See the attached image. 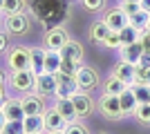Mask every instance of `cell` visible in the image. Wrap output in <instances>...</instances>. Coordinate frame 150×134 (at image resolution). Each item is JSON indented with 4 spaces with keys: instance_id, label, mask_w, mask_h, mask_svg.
<instances>
[{
    "instance_id": "cell-11",
    "label": "cell",
    "mask_w": 150,
    "mask_h": 134,
    "mask_svg": "<svg viewBox=\"0 0 150 134\" xmlns=\"http://www.w3.org/2000/svg\"><path fill=\"white\" fill-rule=\"evenodd\" d=\"M0 107L5 112L7 121H25V109H23V101L20 98H5Z\"/></svg>"
},
{
    "instance_id": "cell-26",
    "label": "cell",
    "mask_w": 150,
    "mask_h": 134,
    "mask_svg": "<svg viewBox=\"0 0 150 134\" xmlns=\"http://www.w3.org/2000/svg\"><path fill=\"white\" fill-rule=\"evenodd\" d=\"M130 89L139 103H150V85L148 83H132Z\"/></svg>"
},
{
    "instance_id": "cell-22",
    "label": "cell",
    "mask_w": 150,
    "mask_h": 134,
    "mask_svg": "<svg viewBox=\"0 0 150 134\" xmlns=\"http://www.w3.org/2000/svg\"><path fill=\"white\" fill-rule=\"evenodd\" d=\"M125 87L128 85L125 83H121L119 78H114L112 74L105 78V85H103V94H108V96H121L125 92Z\"/></svg>"
},
{
    "instance_id": "cell-25",
    "label": "cell",
    "mask_w": 150,
    "mask_h": 134,
    "mask_svg": "<svg viewBox=\"0 0 150 134\" xmlns=\"http://www.w3.org/2000/svg\"><path fill=\"white\" fill-rule=\"evenodd\" d=\"M148 22H150V13L144 11V9L128 18V25H132L134 29H139V32H146V29H148Z\"/></svg>"
},
{
    "instance_id": "cell-45",
    "label": "cell",
    "mask_w": 150,
    "mask_h": 134,
    "mask_svg": "<svg viewBox=\"0 0 150 134\" xmlns=\"http://www.w3.org/2000/svg\"><path fill=\"white\" fill-rule=\"evenodd\" d=\"M0 25H2V18H0Z\"/></svg>"
},
{
    "instance_id": "cell-27",
    "label": "cell",
    "mask_w": 150,
    "mask_h": 134,
    "mask_svg": "<svg viewBox=\"0 0 150 134\" xmlns=\"http://www.w3.org/2000/svg\"><path fill=\"white\" fill-rule=\"evenodd\" d=\"M134 119L141 125H150V103H139L134 109Z\"/></svg>"
},
{
    "instance_id": "cell-37",
    "label": "cell",
    "mask_w": 150,
    "mask_h": 134,
    "mask_svg": "<svg viewBox=\"0 0 150 134\" xmlns=\"http://www.w3.org/2000/svg\"><path fill=\"white\" fill-rule=\"evenodd\" d=\"M139 65H141V67H150V51H144V56H141Z\"/></svg>"
},
{
    "instance_id": "cell-31",
    "label": "cell",
    "mask_w": 150,
    "mask_h": 134,
    "mask_svg": "<svg viewBox=\"0 0 150 134\" xmlns=\"http://www.w3.org/2000/svg\"><path fill=\"white\" fill-rule=\"evenodd\" d=\"M103 47H105V49H117V51H119L121 49V36H119V32H110V34H108Z\"/></svg>"
},
{
    "instance_id": "cell-5",
    "label": "cell",
    "mask_w": 150,
    "mask_h": 134,
    "mask_svg": "<svg viewBox=\"0 0 150 134\" xmlns=\"http://www.w3.org/2000/svg\"><path fill=\"white\" fill-rule=\"evenodd\" d=\"M76 85H79V89L81 92H92L96 85H99V74L92 69V67H85V65H81V69L76 72V76H74Z\"/></svg>"
},
{
    "instance_id": "cell-36",
    "label": "cell",
    "mask_w": 150,
    "mask_h": 134,
    "mask_svg": "<svg viewBox=\"0 0 150 134\" xmlns=\"http://www.w3.org/2000/svg\"><path fill=\"white\" fill-rule=\"evenodd\" d=\"M7 49H9V38L5 32H0V54H5Z\"/></svg>"
},
{
    "instance_id": "cell-20",
    "label": "cell",
    "mask_w": 150,
    "mask_h": 134,
    "mask_svg": "<svg viewBox=\"0 0 150 134\" xmlns=\"http://www.w3.org/2000/svg\"><path fill=\"white\" fill-rule=\"evenodd\" d=\"M25 134H45V119L43 114L25 116Z\"/></svg>"
},
{
    "instance_id": "cell-2",
    "label": "cell",
    "mask_w": 150,
    "mask_h": 134,
    "mask_svg": "<svg viewBox=\"0 0 150 134\" xmlns=\"http://www.w3.org/2000/svg\"><path fill=\"white\" fill-rule=\"evenodd\" d=\"M9 85L20 94H29V92H34V85H36V74L31 69L11 72L9 74Z\"/></svg>"
},
{
    "instance_id": "cell-19",
    "label": "cell",
    "mask_w": 150,
    "mask_h": 134,
    "mask_svg": "<svg viewBox=\"0 0 150 134\" xmlns=\"http://www.w3.org/2000/svg\"><path fill=\"white\" fill-rule=\"evenodd\" d=\"M61 63H63L61 51L47 49V54H45V72H47V74H54V76H56L58 72H61Z\"/></svg>"
},
{
    "instance_id": "cell-40",
    "label": "cell",
    "mask_w": 150,
    "mask_h": 134,
    "mask_svg": "<svg viewBox=\"0 0 150 134\" xmlns=\"http://www.w3.org/2000/svg\"><path fill=\"white\" fill-rule=\"evenodd\" d=\"M2 101H5V85H0V105H2Z\"/></svg>"
},
{
    "instance_id": "cell-16",
    "label": "cell",
    "mask_w": 150,
    "mask_h": 134,
    "mask_svg": "<svg viewBox=\"0 0 150 134\" xmlns=\"http://www.w3.org/2000/svg\"><path fill=\"white\" fill-rule=\"evenodd\" d=\"M54 107L58 109V114H61L67 123L79 121V119H76V112H74V103H72V98H56Z\"/></svg>"
},
{
    "instance_id": "cell-21",
    "label": "cell",
    "mask_w": 150,
    "mask_h": 134,
    "mask_svg": "<svg viewBox=\"0 0 150 134\" xmlns=\"http://www.w3.org/2000/svg\"><path fill=\"white\" fill-rule=\"evenodd\" d=\"M45 54H47V49H43V47H31V72L36 76L45 72Z\"/></svg>"
},
{
    "instance_id": "cell-3",
    "label": "cell",
    "mask_w": 150,
    "mask_h": 134,
    "mask_svg": "<svg viewBox=\"0 0 150 134\" xmlns=\"http://www.w3.org/2000/svg\"><path fill=\"white\" fill-rule=\"evenodd\" d=\"M69 36L67 32H65V27H52V29H47L45 32V49H54V51H61L65 45H67Z\"/></svg>"
},
{
    "instance_id": "cell-13",
    "label": "cell",
    "mask_w": 150,
    "mask_h": 134,
    "mask_svg": "<svg viewBox=\"0 0 150 134\" xmlns=\"http://www.w3.org/2000/svg\"><path fill=\"white\" fill-rule=\"evenodd\" d=\"M43 119H45V132H63V130H65V125H67V121L58 114L56 107L45 109Z\"/></svg>"
},
{
    "instance_id": "cell-41",
    "label": "cell",
    "mask_w": 150,
    "mask_h": 134,
    "mask_svg": "<svg viewBox=\"0 0 150 134\" xmlns=\"http://www.w3.org/2000/svg\"><path fill=\"white\" fill-rule=\"evenodd\" d=\"M0 85H5V74L0 72Z\"/></svg>"
},
{
    "instance_id": "cell-30",
    "label": "cell",
    "mask_w": 150,
    "mask_h": 134,
    "mask_svg": "<svg viewBox=\"0 0 150 134\" xmlns=\"http://www.w3.org/2000/svg\"><path fill=\"white\" fill-rule=\"evenodd\" d=\"M117 7H119V9L128 16V18L141 11V2H121V0H119V5H117Z\"/></svg>"
},
{
    "instance_id": "cell-9",
    "label": "cell",
    "mask_w": 150,
    "mask_h": 134,
    "mask_svg": "<svg viewBox=\"0 0 150 134\" xmlns=\"http://www.w3.org/2000/svg\"><path fill=\"white\" fill-rule=\"evenodd\" d=\"M72 103H74V112L76 119H88L94 112V101L90 98L88 92H79V94L72 96Z\"/></svg>"
},
{
    "instance_id": "cell-43",
    "label": "cell",
    "mask_w": 150,
    "mask_h": 134,
    "mask_svg": "<svg viewBox=\"0 0 150 134\" xmlns=\"http://www.w3.org/2000/svg\"><path fill=\"white\" fill-rule=\"evenodd\" d=\"M2 7H5V0H0V13H2Z\"/></svg>"
},
{
    "instance_id": "cell-15",
    "label": "cell",
    "mask_w": 150,
    "mask_h": 134,
    "mask_svg": "<svg viewBox=\"0 0 150 134\" xmlns=\"http://www.w3.org/2000/svg\"><path fill=\"white\" fill-rule=\"evenodd\" d=\"M134 67H137V65H130V63H125V60H119V63L114 65V69H112V76L119 78L121 83H125L128 87H130V85L134 83Z\"/></svg>"
},
{
    "instance_id": "cell-33",
    "label": "cell",
    "mask_w": 150,
    "mask_h": 134,
    "mask_svg": "<svg viewBox=\"0 0 150 134\" xmlns=\"http://www.w3.org/2000/svg\"><path fill=\"white\" fill-rule=\"evenodd\" d=\"M148 74H150V67L137 65L134 67V83H148Z\"/></svg>"
},
{
    "instance_id": "cell-24",
    "label": "cell",
    "mask_w": 150,
    "mask_h": 134,
    "mask_svg": "<svg viewBox=\"0 0 150 134\" xmlns=\"http://www.w3.org/2000/svg\"><path fill=\"white\" fill-rule=\"evenodd\" d=\"M119 36H121V47H123V45H132V43H139V40H141V32L134 29L132 25H125L123 29L119 32Z\"/></svg>"
},
{
    "instance_id": "cell-12",
    "label": "cell",
    "mask_w": 150,
    "mask_h": 134,
    "mask_svg": "<svg viewBox=\"0 0 150 134\" xmlns=\"http://www.w3.org/2000/svg\"><path fill=\"white\" fill-rule=\"evenodd\" d=\"M103 22L108 25V29H110V32H121V29L128 25V16L121 11L119 7H112V9H108V11H105Z\"/></svg>"
},
{
    "instance_id": "cell-28",
    "label": "cell",
    "mask_w": 150,
    "mask_h": 134,
    "mask_svg": "<svg viewBox=\"0 0 150 134\" xmlns=\"http://www.w3.org/2000/svg\"><path fill=\"white\" fill-rule=\"evenodd\" d=\"M23 11H25V0H5V7H2V13H5V16L23 13Z\"/></svg>"
},
{
    "instance_id": "cell-42",
    "label": "cell",
    "mask_w": 150,
    "mask_h": 134,
    "mask_svg": "<svg viewBox=\"0 0 150 134\" xmlns=\"http://www.w3.org/2000/svg\"><path fill=\"white\" fill-rule=\"evenodd\" d=\"M121 2H141V0H121Z\"/></svg>"
},
{
    "instance_id": "cell-7",
    "label": "cell",
    "mask_w": 150,
    "mask_h": 134,
    "mask_svg": "<svg viewBox=\"0 0 150 134\" xmlns=\"http://www.w3.org/2000/svg\"><path fill=\"white\" fill-rule=\"evenodd\" d=\"M23 109H25V116H36V114H45V98L38 96L36 92H29V94H23Z\"/></svg>"
},
{
    "instance_id": "cell-10",
    "label": "cell",
    "mask_w": 150,
    "mask_h": 134,
    "mask_svg": "<svg viewBox=\"0 0 150 134\" xmlns=\"http://www.w3.org/2000/svg\"><path fill=\"white\" fill-rule=\"evenodd\" d=\"M34 92H36L38 96H43V98L45 96H54V92H56V76H54V74H47V72L38 74Z\"/></svg>"
},
{
    "instance_id": "cell-23",
    "label": "cell",
    "mask_w": 150,
    "mask_h": 134,
    "mask_svg": "<svg viewBox=\"0 0 150 134\" xmlns=\"http://www.w3.org/2000/svg\"><path fill=\"white\" fill-rule=\"evenodd\" d=\"M119 101H121V109H123V116H125V114H134V109H137L139 101L134 98V94H132V89H130V87H125V92L119 96Z\"/></svg>"
},
{
    "instance_id": "cell-44",
    "label": "cell",
    "mask_w": 150,
    "mask_h": 134,
    "mask_svg": "<svg viewBox=\"0 0 150 134\" xmlns=\"http://www.w3.org/2000/svg\"><path fill=\"white\" fill-rule=\"evenodd\" d=\"M45 134H63V132H45Z\"/></svg>"
},
{
    "instance_id": "cell-46",
    "label": "cell",
    "mask_w": 150,
    "mask_h": 134,
    "mask_svg": "<svg viewBox=\"0 0 150 134\" xmlns=\"http://www.w3.org/2000/svg\"><path fill=\"white\" fill-rule=\"evenodd\" d=\"M148 29H150V22H148Z\"/></svg>"
},
{
    "instance_id": "cell-14",
    "label": "cell",
    "mask_w": 150,
    "mask_h": 134,
    "mask_svg": "<svg viewBox=\"0 0 150 134\" xmlns=\"http://www.w3.org/2000/svg\"><path fill=\"white\" fill-rule=\"evenodd\" d=\"M119 56H121V60H125V63L139 65V60L144 56V45H141V40H139V43H132V45H123L119 49Z\"/></svg>"
},
{
    "instance_id": "cell-38",
    "label": "cell",
    "mask_w": 150,
    "mask_h": 134,
    "mask_svg": "<svg viewBox=\"0 0 150 134\" xmlns=\"http://www.w3.org/2000/svg\"><path fill=\"white\" fill-rule=\"evenodd\" d=\"M5 123H7V116H5V112H2V107H0V132L5 128Z\"/></svg>"
},
{
    "instance_id": "cell-32",
    "label": "cell",
    "mask_w": 150,
    "mask_h": 134,
    "mask_svg": "<svg viewBox=\"0 0 150 134\" xmlns=\"http://www.w3.org/2000/svg\"><path fill=\"white\" fill-rule=\"evenodd\" d=\"M63 134H90V132H88V128H85L81 121H72V123H67V125H65Z\"/></svg>"
},
{
    "instance_id": "cell-29",
    "label": "cell",
    "mask_w": 150,
    "mask_h": 134,
    "mask_svg": "<svg viewBox=\"0 0 150 134\" xmlns=\"http://www.w3.org/2000/svg\"><path fill=\"white\" fill-rule=\"evenodd\" d=\"M0 134H25V123L23 121H7Z\"/></svg>"
},
{
    "instance_id": "cell-4",
    "label": "cell",
    "mask_w": 150,
    "mask_h": 134,
    "mask_svg": "<svg viewBox=\"0 0 150 134\" xmlns=\"http://www.w3.org/2000/svg\"><path fill=\"white\" fill-rule=\"evenodd\" d=\"M99 112L105 116V119H121V116H123V109H121L119 96L101 94V98H99Z\"/></svg>"
},
{
    "instance_id": "cell-47",
    "label": "cell",
    "mask_w": 150,
    "mask_h": 134,
    "mask_svg": "<svg viewBox=\"0 0 150 134\" xmlns=\"http://www.w3.org/2000/svg\"><path fill=\"white\" fill-rule=\"evenodd\" d=\"M99 134H105V132H99Z\"/></svg>"
},
{
    "instance_id": "cell-35",
    "label": "cell",
    "mask_w": 150,
    "mask_h": 134,
    "mask_svg": "<svg viewBox=\"0 0 150 134\" xmlns=\"http://www.w3.org/2000/svg\"><path fill=\"white\" fill-rule=\"evenodd\" d=\"M141 45H144V51H150V29L141 32Z\"/></svg>"
},
{
    "instance_id": "cell-34",
    "label": "cell",
    "mask_w": 150,
    "mask_h": 134,
    "mask_svg": "<svg viewBox=\"0 0 150 134\" xmlns=\"http://www.w3.org/2000/svg\"><path fill=\"white\" fill-rule=\"evenodd\" d=\"M83 7L88 9V11H101L103 5H105V0H81Z\"/></svg>"
},
{
    "instance_id": "cell-8",
    "label": "cell",
    "mask_w": 150,
    "mask_h": 134,
    "mask_svg": "<svg viewBox=\"0 0 150 134\" xmlns=\"http://www.w3.org/2000/svg\"><path fill=\"white\" fill-rule=\"evenodd\" d=\"M79 92H81V89H79V85H76L74 78L56 74V92H54L56 98H72V96L79 94Z\"/></svg>"
},
{
    "instance_id": "cell-18",
    "label": "cell",
    "mask_w": 150,
    "mask_h": 134,
    "mask_svg": "<svg viewBox=\"0 0 150 134\" xmlns=\"http://www.w3.org/2000/svg\"><path fill=\"white\" fill-rule=\"evenodd\" d=\"M108 34H110V29H108V25L103 20L92 22V27H90V40H92L94 45H103L105 38H108Z\"/></svg>"
},
{
    "instance_id": "cell-17",
    "label": "cell",
    "mask_w": 150,
    "mask_h": 134,
    "mask_svg": "<svg viewBox=\"0 0 150 134\" xmlns=\"http://www.w3.org/2000/svg\"><path fill=\"white\" fill-rule=\"evenodd\" d=\"M61 56L65 58V60H76V63H81V58H83V47L79 40H67V45L61 49Z\"/></svg>"
},
{
    "instance_id": "cell-6",
    "label": "cell",
    "mask_w": 150,
    "mask_h": 134,
    "mask_svg": "<svg viewBox=\"0 0 150 134\" xmlns=\"http://www.w3.org/2000/svg\"><path fill=\"white\" fill-rule=\"evenodd\" d=\"M2 25H5V29L11 36H23L29 29V18H27L25 13H11V16H5Z\"/></svg>"
},
{
    "instance_id": "cell-39",
    "label": "cell",
    "mask_w": 150,
    "mask_h": 134,
    "mask_svg": "<svg viewBox=\"0 0 150 134\" xmlns=\"http://www.w3.org/2000/svg\"><path fill=\"white\" fill-rule=\"evenodd\" d=\"M141 9L150 13V0H141Z\"/></svg>"
},
{
    "instance_id": "cell-1",
    "label": "cell",
    "mask_w": 150,
    "mask_h": 134,
    "mask_svg": "<svg viewBox=\"0 0 150 134\" xmlns=\"http://www.w3.org/2000/svg\"><path fill=\"white\" fill-rule=\"evenodd\" d=\"M7 67L11 72L31 69V47H23V45L11 47L7 51Z\"/></svg>"
}]
</instances>
